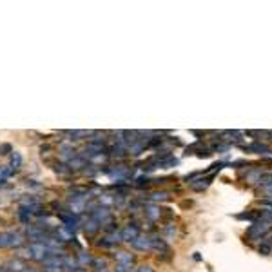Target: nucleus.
I'll return each instance as SVG.
<instances>
[{
    "label": "nucleus",
    "instance_id": "f257e3e1",
    "mask_svg": "<svg viewBox=\"0 0 272 272\" xmlns=\"http://www.w3.org/2000/svg\"><path fill=\"white\" fill-rule=\"evenodd\" d=\"M272 223H267V221H256L249 227V230L245 232V238L249 241H262L267 238V234L271 232Z\"/></svg>",
    "mask_w": 272,
    "mask_h": 272
},
{
    "label": "nucleus",
    "instance_id": "f03ea898",
    "mask_svg": "<svg viewBox=\"0 0 272 272\" xmlns=\"http://www.w3.org/2000/svg\"><path fill=\"white\" fill-rule=\"evenodd\" d=\"M24 236L15 232V230H5V232H0V247L2 249H13V247H22L24 245Z\"/></svg>",
    "mask_w": 272,
    "mask_h": 272
},
{
    "label": "nucleus",
    "instance_id": "7ed1b4c3",
    "mask_svg": "<svg viewBox=\"0 0 272 272\" xmlns=\"http://www.w3.org/2000/svg\"><path fill=\"white\" fill-rule=\"evenodd\" d=\"M27 252H29V258L35 260V262H46L47 258L55 256L46 243H31L27 247Z\"/></svg>",
    "mask_w": 272,
    "mask_h": 272
},
{
    "label": "nucleus",
    "instance_id": "20e7f679",
    "mask_svg": "<svg viewBox=\"0 0 272 272\" xmlns=\"http://www.w3.org/2000/svg\"><path fill=\"white\" fill-rule=\"evenodd\" d=\"M44 271L46 272H62L64 271V260H60L58 256L47 258L44 262Z\"/></svg>",
    "mask_w": 272,
    "mask_h": 272
},
{
    "label": "nucleus",
    "instance_id": "39448f33",
    "mask_svg": "<svg viewBox=\"0 0 272 272\" xmlns=\"http://www.w3.org/2000/svg\"><path fill=\"white\" fill-rule=\"evenodd\" d=\"M140 236V229L135 225V223H131V225H127L126 229L120 232V238L122 241H127V243H133V241L136 240Z\"/></svg>",
    "mask_w": 272,
    "mask_h": 272
},
{
    "label": "nucleus",
    "instance_id": "423d86ee",
    "mask_svg": "<svg viewBox=\"0 0 272 272\" xmlns=\"http://www.w3.org/2000/svg\"><path fill=\"white\" fill-rule=\"evenodd\" d=\"M91 218H93L94 221H98L100 225H104V223L111 221V210L107 209V207H98L96 210L91 212Z\"/></svg>",
    "mask_w": 272,
    "mask_h": 272
},
{
    "label": "nucleus",
    "instance_id": "0eeeda50",
    "mask_svg": "<svg viewBox=\"0 0 272 272\" xmlns=\"http://www.w3.org/2000/svg\"><path fill=\"white\" fill-rule=\"evenodd\" d=\"M133 263H135V256L129 254V252H116V265H122V267H129L133 269Z\"/></svg>",
    "mask_w": 272,
    "mask_h": 272
},
{
    "label": "nucleus",
    "instance_id": "6e6552de",
    "mask_svg": "<svg viewBox=\"0 0 272 272\" xmlns=\"http://www.w3.org/2000/svg\"><path fill=\"white\" fill-rule=\"evenodd\" d=\"M133 247L138 249V251H151V238H143V236H138L135 241H133Z\"/></svg>",
    "mask_w": 272,
    "mask_h": 272
},
{
    "label": "nucleus",
    "instance_id": "1a4fd4ad",
    "mask_svg": "<svg viewBox=\"0 0 272 272\" xmlns=\"http://www.w3.org/2000/svg\"><path fill=\"white\" fill-rule=\"evenodd\" d=\"M143 214H145L149 220H158V218L162 216V209H158L156 205H149V207L143 209Z\"/></svg>",
    "mask_w": 272,
    "mask_h": 272
},
{
    "label": "nucleus",
    "instance_id": "9d476101",
    "mask_svg": "<svg viewBox=\"0 0 272 272\" xmlns=\"http://www.w3.org/2000/svg\"><path fill=\"white\" fill-rule=\"evenodd\" d=\"M245 151H254V152H269L271 151V147L269 145H265V143H262V141H256V143H252V145H247V147H243Z\"/></svg>",
    "mask_w": 272,
    "mask_h": 272
},
{
    "label": "nucleus",
    "instance_id": "9b49d317",
    "mask_svg": "<svg viewBox=\"0 0 272 272\" xmlns=\"http://www.w3.org/2000/svg\"><path fill=\"white\" fill-rule=\"evenodd\" d=\"M98 229H100V223L98 221H94L91 216L87 218V221H84V230L87 232V234H94Z\"/></svg>",
    "mask_w": 272,
    "mask_h": 272
},
{
    "label": "nucleus",
    "instance_id": "f8f14e48",
    "mask_svg": "<svg viewBox=\"0 0 272 272\" xmlns=\"http://www.w3.org/2000/svg\"><path fill=\"white\" fill-rule=\"evenodd\" d=\"M93 133L89 131H68V136H71V140H84L87 136H91Z\"/></svg>",
    "mask_w": 272,
    "mask_h": 272
},
{
    "label": "nucleus",
    "instance_id": "ddd939ff",
    "mask_svg": "<svg viewBox=\"0 0 272 272\" xmlns=\"http://www.w3.org/2000/svg\"><path fill=\"white\" fill-rule=\"evenodd\" d=\"M55 171H57V173H60L62 176H68V174H71V167H69L68 163H57V165H55Z\"/></svg>",
    "mask_w": 272,
    "mask_h": 272
},
{
    "label": "nucleus",
    "instance_id": "4468645a",
    "mask_svg": "<svg viewBox=\"0 0 272 272\" xmlns=\"http://www.w3.org/2000/svg\"><path fill=\"white\" fill-rule=\"evenodd\" d=\"M20 163H22V156L18 154V152H13V156H11V165H9V167L13 169V171H16V169L20 167Z\"/></svg>",
    "mask_w": 272,
    "mask_h": 272
},
{
    "label": "nucleus",
    "instance_id": "2eb2a0df",
    "mask_svg": "<svg viewBox=\"0 0 272 272\" xmlns=\"http://www.w3.org/2000/svg\"><path fill=\"white\" fill-rule=\"evenodd\" d=\"M131 272H154V271H152L151 265H141V267H138V269H133Z\"/></svg>",
    "mask_w": 272,
    "mask_h": 272
},
{
    "label": "nucleus",
    "instance_id": "dca6fc26",
    "mask_svg": "<svg viewBox=\"0 0 272 272\" xmlns=\"http://www.w3.org/2000/svg\"><path fill=\"white\" fill-rule=\"evenodd\" d=\"M9 151H11V145H7V143H4V145H0V154H7Z\"/></svg>",
    "mask_w": 272,
    "mask_h": 272
}]
</instances>
